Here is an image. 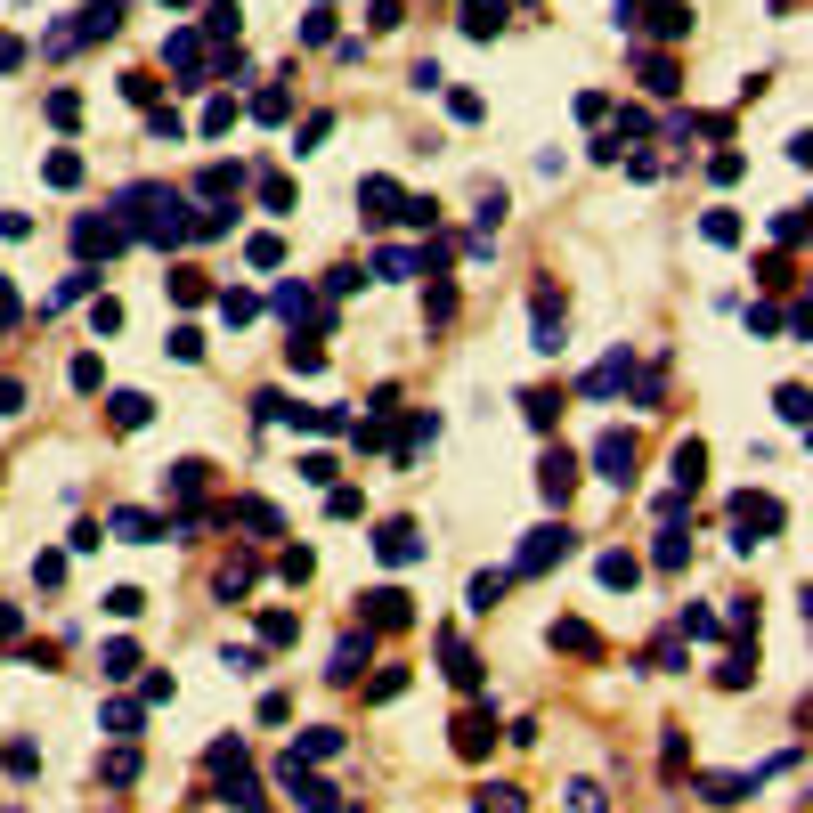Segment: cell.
<instances>
[{
	"label": "cell",
	"instance_id": "21",
	"mask_svg": "<svg viewBox=\"0 0 813 813\" xmlns=\"http://www.w3.org/2000/svg\"><path fill=\"white\" fill-rule=\"evenodd\" d=\"M700 472H708V448H700V440H683V448H675V488L692 496V488H700Z\"/></svg>",
	"mask_w": 813,
	"mask_h": 813
},
{
	"label": "cell",
	"instance_id": "41",
	"mask_svg": "<svg viewBox=\"0 0 813 813\" xmlns=\"http://www.w3.org/2000/svg\"><path fill=\"white\" fill-rule=\"evenodd\" d=\"M700 236H708V244H740V220H732V212H708Z\"/></svg>",
	"mask_w": 813,
	"mask_h": 813
},
{
	"label": "cell",
	"instance_id": "42",
	"mask_svg": "<svg viewBox=\"0 0 813 813\" xmlns=\"http://www.w3.org/2000/svg\"><path fill=\"white\" fill-rule=\"evenodd\" d=\"M521 407H529V423H537V431H553V415H561V399H553V391H529Z\"/></svg>",
	"mask_w": 813,
	"mask_h": 813
},
{
	"label": "cell",
	"instance_id": "30",
	"mask_svg": "<svg viewBox=\"0 0 813 813\" xmlns=\"http://www.w3.org/2000/svg\"><path fill=\"white\" fill-rule=\"evenodd\" d=\"M683 561H692V537L667 521V529H659V570H683Z\"/></svg>",
	"mask_w": 813,
	"mask_h": 813
},
{
	"label": "cell",
	"instance_id": "56",
	"mask_svg": "<svg viewBox=\"0 0 813 813\" xmlns=\"http://www.w3.org/2000/svg\"><path fill=\"white\" fill-rule=\"evenodd\" d=\"M25 407V383H9V374H0V415H17Z\"/></svg>",
	"mask_w": 813,
	"mask_h": 813
},
{
	"label": "cell",
	"instance_id": "8",
	"mask_svg": "<svg viewBox=\"0 0 813 813\" xmlns=\"http://www.w3.org/2000/svg\"><path fill=\"white\" fill-rule=\"evenodd\" d=\"M277 781H285V797H293V805H301V813H318V805H326V797H334V789H326V781H318V773H309V765H301V757H285V765H277Z\"/></svg>",
	"mask_w": 813,
	"mask_h": 813
},
{
	"label": "cell",
	"instance_id": "6",
	"mask_svg": "<svg viewBox=\"0 0 813 813\" xmlns=\"http://www.w3.org/2000/svg\"><path fill=\"white\" fill-rule=\"evenodd\" d=\"M594 472L618 480V488L635 480V440H627V431H602V440H594Z\"/></svg>",
	"mask_w": 813,
	"mask_h": 813
},
{
	"label": "cell",
	"instance_id": "29",
	"mask_svg": "<svg viewBox=\"0 0 813 813\" xmlns=\"http://www.w3.org/2000/svg\"><path fill=\"white\" fill-rule=\"evenodd\" d=\"M366 659H374V643H366V635H342V643H334V675H358Z\"/></svg>",
	"mask_w": 813,
	"mask_h": 813
},
{
	"label": "cell",
	"instance_id": "2",
	"mask_svg": "<svg viewBox=\"0 0 813 813\" xmlns=\"http://www.w3.org/2000/svg\"><path fill=\"white\" fill-rule=\"evenodd\" d=\"M114 25H122V0H82V9H74V25H49V33H41V57H74V49L106 41Z\"/></svg>",
	"mask_w": 813,
	"mask_h": 813
},
{
	"label": "cell",
	"instance_id": "51",
	"mask_svg": "<svg viewBox=\"0 0 813 813\" xmlns=\"http://www.w3.org/2000/svg\"><path fill=\"white\" fill-rule=\"evenodd\" d=\"M90 326L98 334H122V301H90Z\"/></svg>",
	"mask_w": 813,
	"mask_h": 813
},
{
	"label": "cell",
	"instance_id": "57",
	"mask_svg": "<svg viewBox=\"0 0 813 813\" xmlns=\"http://www.w3.org/2000/svg\"><path fill=\"white\" fill-rule=\"evenodd\" d=\"M318 813H366V805H358V797H326Z\"/></svg>",
	"mask_w": 813,
	"mask_h": 813
},
{
	"label": "cell",
	"instance_id": "44",
	"mask_svg": "<svg viewBox=\"0 0 813 813\" xmlns=\"http://www.w3.org/2000/svg\"><path fill=\"white\" fill-rule=\"evenodd\" d=\"M106 732H114V740H131V732H139V708H131V700H114V708H106Z\"/></svg>",
	"mask_w": 813,
	"mask_h": 813
},
{
	"label": "cell",
	"instance_id": "12",
	"mask_svg": "<svg viewBox=\"0 0 813 813\" xmlns=\"http://www.w3.org/2000/svg\"><path fill=\"white\" fill-rule=\"evenodd\" d=\"M537 488H545L553 505H561V496L578 488V456H570V448H545V464H537Z\"/></svg>",
	"mask_w": 813,
	"mask_h": 813
},
{
	"label": "cell",
	"instance_id": "17",
	"mask_svg": "<svg viewBox=\"0 0 813 813\" xmlns=\"http://www.w3.org/2000/svg\"><path fill=\"white\" fill-rule=\"evenodd\" d=\"M366 618H374V627H407L415 610H407V594H399V586H374V594H366Z\"/></svg>",
	"mask_w": 813,
	"mask_h": 813
},
{
	"label": "cell",
	"instance_id": "37",
	"mask_svg": "<svg viewBox=\"0 0 813 813\" xmlns=\"http://www.w3.org/2000/svg\"><path fill=\"white\" fill-rule=\"evenodd\" d=\"M293 635H301L293 610H269V618H261V643H293Z\"/></svg>",
	"mask_w": 813,
	"mask_h": 813
},
{
	"label": "cell",
	"instance_id": "48",
	"mask_svg": "<svg viewBox=\"0 0 813 813\" xmlns=\"http://www.w3.org/2000/svg\"><path fill=\"white\" fill-rule=\"evenodd\" d=\"M261 570H253V561H228V570H220V594H244V586H253Z\"/></svg>",
	"mask_w": 813,
	"mask_h": 813
},
{
	"label": "cell",
	"instance_id": "3",
	"mask_svg": "<svg viewBox=\"0 0 813 813\" xmlns=\"http://www.w3.org/2000/svg\"><path fill=\"white\" fill-rule=\"evenodd\" d=\"M732 529H740V545H765L781 529V505L773 496H732Z\"/></svg>",
	"mask_w": 813,
	"mask_h": 813
},
{
	"label": "cell",
	"instance_id": "47",
	"mask_svg": "<svg viewBox=\"0 0 813 813\" xmlns=\"http://www.w3.org/2000/svg\"><path fill=\"white\" fill-rule=\"evenodd\" d=\"M326 131H334V114H309V122H301V139H293V155H309V147H318Z\"/></svg>",
	"mask_w": 813,
	"mask_h": 813
},
{
	"label": "cell",
	"instance_id": "35",
	"mask_svg": "<svg viewBox=\"0 0 813 813\" xmlns=\"http://www.w3.org/2000/svg\"><path fill=\"white\" fill-rule=\"evenodd\" d=\"M285 114H293V90H261L253 98V122H285Z\"/></svg>",
	"mask_w": 813,
	"mask_h": 813
},
{
	"label": "cell",
	"instance_id": "39",
	"mask_svg": "<svg viewBox=\"0 0 813 813\" xmlns=\"http://www.w3.org/2000/svg\"><path fill=\"white\" fill-rule=\"evenodd\" d=\"M285 358H293V374H318V366H326V350H318V342H301V334L285 342Z\"/></svg>",
	"mask_w": 813,
	"mask_h": 813
},
{
	"label": "cell",
	"instance_id": "16",
	"mask_svg": "<svg viewBox=\"0 0 813 813\" xmlns=\"http://www.w3.org/2000/svg\"><path fill=\"white\" fill-rule=\"evenodd\" d=\"M277 318H293V334H301V326H318L326 309H318V293H309V285H277Z\"/></svg>",
	"mask_w": 813,
	"mask_h": 813
},
{
	"label": "cell",
	"instance_id": "40",
	"mask_svg": "<svg viewBox=\"0 0 813 813\" xmlns=\"http://www.w3.org/2000/svg\"><path fill=\"white\" fill-rule=\"evenodd\" d=\"M90 285H98V269H74V277H66V285H57V293H49V309H66V301H82V293H90Z\"/></svg>",
	"mask_w": 813,
	"mask_h": 813
},
{
	"label": "cell",
	"instance_id": "43",
	"mask_svg": "<svg viewBox=\"0 0 813 813\" xmlns=\"http://www.w3.org/2000/svg\"><path fill=\"white\" fill-rule=\"evenodd\" d=\"M244 261H253V269H277L285 244H277V236H253V244H244Z\"/></svg>",
	"mask_w": 813,
	"mask_h": 813
},
{
	"label": "cell",
	"instance_id": "38",
	"mask_svg": "<svg viewBox=\"0 0 813 813\" xmlns=\"http://www.w3.org/2000/svg\"><path fill=\"white\" fill-rule=\"evenodd\" d=\"M41 179H49V187H74V179H82V155H49Z\"/></svg>",
	"mask_w": 813,
	"mask_h": 813
},
{
	"label": "cell",
	"instance_id": "34",
	"mask_svg": "<svg viewBox=\"0 0 813 813\" xmlns=\"http://www.w3.org/2000/svg\"><path fill=\"white\" fill-rule=\"evenodd\" d=\"M98 667H106L114 683H122V675H139V643H106V659H98Z\"/></svg>",
	"mask_w": 813,
	"mask_h": 813
},
{
	"label": "cell",
	"instance_id": "14",
	"mask_svg": "<svg viewBox=\"0 0 813 813\" xmlns=\"http://www.w3.org/2000/svg\"><path fill=\"white\" fill-rule=\"evenodd\" d=\"M627 374H635V358H627V350H610V358L586 374V399H618V391H627Z\"/></svg>",
	"mask_w": 813,
	"mask_h": 813
},
{
	"label": "cell",
	"instance_id": "49",
	"mask_svg": "<svg viewBox=\"0 0 813 813\" xmlns=\"http://www.w3.org/2000/svg\"><path fill=\"white\" fill-rule=\"evenodd\" d=\"M553 643H561V651H594V635L578 627V618H561V627H553Z\"/></svg>",
	"mask_w": 813,
	"mask_h": 813
},
{
	"label": "cell",
	"instance_id": "4",
	"mask_svg": "<svg viewBox=\"0 0 813 813\" xmlns=\"http://www.w3.org/2000/svg\"><path fill=\"white\" fill-rule=\"evenodd\" d=\"M163 66H171L187 90H196V82H204V66H212V57H204V33H187V25H179V33L163 41Z\"/></svg>",
	"mask_w": 813,
	"mask_h": 813
},
{
	"label": "cell",
	"instance_id": "31",
	"mask_svg": "<svg viewBox=\"0 0 813 813\" xmlns=\"http://www.w3.org/2000/svg\"><path fill=\"white\" fill-rule=\"evenodd\" d=\"M147 415H155V407H147L139 391H114V431H139Z\"/></svg>",
	"mask_w": 813,
	"mask_h": 813
},
{
	"label": "cell",
	"instance_id": "28",
	"mask_svg": "<svg viewBox=\"0 0 813 813\" xmlns=\"http://www.w3.org/2000/svg\"><path fill=\"white\" fill-rule=\"evenodd\" d=\"M98 773H106L114 789H131V781H139V748H106V765H98Z\"/></svg>",
	"mask_w": 813,
	"mask_h": 813
},
{
	"label": "cell",
	"instance_id": "10",
	"mask_svg": "<svg viewBox=\"0 0 813 813\" xmlns=\"http://www.w3.org/2000/svg\"><path fill=\"white\" fill-rule=\"evenodd\" d=\"M374 553H383L391 570H399V561H423V537H415V521H383V529H374Z\"/></svg>",
	"mask_w": 813,
	"mask_h": 813
},
{
	"label": "cell",
	"instance_id": "15",
	"mask_svg": "<svg viewBox=\"0 0 813 813\" xmlns=\"http://www.w3.org/2000/svg\"><path fill=\"white\" fill-rule=\"evenodd\" d=\"M488 740H496V716H488V708L456 716V757H488Z\"/></svg>",
	"mask_w": 813,
	"mask_h": 813
},
{
	"label": "cell",
	"instance_id": "52",
	"mask_svg": "<svg viewBox=\"0 0 813 813\" xmlns=\"http://www.w3.org/2000/svg\"><path fill=\"white\" fill-rule=\"evenodd\" d=\"M236 521H244V529H261V537H277V513H269V505H236Z\"/></svg>",
	"mask_w": 813,
	"mask_h": 813
},
{
	"label": "cell",
	"instance_id": "54",
	"mask_svg": "<svg viewBox=\"0 0 813 813\" xmlns=\"http://www.w3.org/2000/svg\"><path fill=\"white\" fill-rule=\"evenodd\" d=\"M17 66H25V41H17V33H0V74H17Z\"/></svg>",
	"mask_w": 813,
	"mask_h": 813
},
{
	"label": "cell",
	"instance_id": "32",
	"mask_svg": "<svg viewBox=\"0 0 813 813\" xmlns=\"http://www.w3.org/2000/svg\"><path fill=\"white\" fill-rule=\"evenodd\" d=\"M334 748H342V732H334V724H309V732H301V748H293V757H334Z\"/></svg>",
	"mask_w": 813,
	"mask_h": 813
},
{
	"label": "cell",
	"instance_id": "11",
	"mask_svg": "<svg viewBox=\"0 0 813 813\" xmlns=\"http://www.w3.org/2000/svg\"><path fill=\"white\" fill-rule=\"evenodd\" d=\"M358 204H366V220H374V228H391V220L407 212V196H399L391 179H358Z\"/></svg>",
	"mask_w": 813,
	"mask_h": 813
},
{
	"label": "cell",
	"instance_id": "26",
	"mask_svg": "<svg viewBox=\"0 0 813 813\" xmlns=\"http://www.w3.org/2000/svg\"><path fill=\"white\" fill-rule=\"evenodd\" d=\"M594 570H602V586H635V578H643V561H635V553H602Z\"/></svg>",
	"mask_w": 813,
	"mask_h": 813
},
{
	"label": "cell",
	"instance_id": "5",
	"mask_svg": "<svg viewBox=\"0 0 813 813\" xmlns=\"http://www.w3.org/2000/svg\"><path fill=\"white\" fill-rule=\"evenodd\" d=\"M74 253H82V269H90L98 253H122V228H114V212H106V220H98V212H82V220H74Z\"/></svg>",
	"mask_w": 813,
	"mask_h": 813
},
{
	"label": "cell",
	"instance_id": "22",
	"mask_svg": "<svg viewBox=\"0 0 813 813\" xmlns=\"http://www.w3.org/2000/svg\"><path fill=\"white\" fill-rule=\"evenodd\" d=\"M635 66H643V90L651 98H675L683 82H675V57H635Z\"/></svg>",
	"mask_w": 813,
	"mask_h": 813
},
{
	"label": "cell",
	"instance_id": "45",
	"mask_svg": "<svg viewBox=\"0 0 813 813\" xmlns=\"http://www.w3.org/2000/svg\"><path fill=\"white\" fill-rule=\"evenodd\" d=\"M374 269H383V277H415V253H399V244H383V253H374Z\"/></svg>",
	"mask_w": 813,
	"mask_h": 813
},
{
	"label": "cell",
	"instance_id": "27",
	"mask_svg": "<svg viewBox=\"0 0 813 813\" xmlns=\"http://www.w3.org/2000/svg\"><path fill=\"white\" fill-rule=\"evenodd\" d=\"M220 318H228V326H253V318H261V301L244 293V285H228V293H220Z\"/></svg>",
	"mask_w": 813,
	"mask_h": 813
},
{
	"label": "cell",
	"instance_id": "7",
	"mask_svg": "<svg viewBox=\"0 0 813 813\" xmlns=\"http://www.w3.org/2000/svg\"><path fill=\"white\" fill-rule=\"evenodd\" d=\"M529 350H545V358H561V350H570V318H561V301H553V285L537 293V342Z\"/></svg>",
	"mask_w": 813,
	"mask_h": 813
},
{
	"label": "cell",
	"instance_id": "19",
	"mask_svg": "<svg viewBox=\"0 0 813 813\" xmlns=\"http://www.w3.org/2000/svg\"><path fill=\"white\" fill-rule=\"evenodd\" d=\"M496 25H505V0H464V33L472 41H488Z\"/></svg>",
	"mask_w": 813,
	"mask_h": 813
},
{
	"label": "cell",
	"instance_id": "50",
	"mask_svg": "<svg viewBox=\"0 0 813 813\" xmlns=\"http://www.w3.org/2000/svg\"><path fill=\"white\" fill-rule=\"evenodd\" d=\"M171 358L196 366V358H204V334H196V326H179V334H171Z\"/></svg>",
	"mask_w": 813,
	"mask_h": 813
},
{
	"label": "cell",
	"instance_id": "55",
	"mask_svg": "<svg viewBox=\"0 0 813 813\" xmlns=\"http://www.w3.org/2000/svg\"><path fill=\"white\" fill-rule=\"evenodd\" d=\"M570 813H602V789H594V781H578V789H570Z\"/></svg>",
	"mask_w": 813,
	"mask_h": 813
},
{
	"label": "cell",
	"instance_id": "23",
	"mask_svg": "<svg viewBox=\"0 0 813 813\" xmlns=\"http://www.w3.org/2000/svg\"><path fill=\"white\" fill-rule=\"evenodd\" d=\"M236 187H244V171H236V163H212V171L196 179V196H212V204H228V196H236Z\"/></svg>",
	"mask_w": 813,
	"mask_h": 813
},
{
	"label": "cell",
	"instance_id": "36",
	"mask_svg": "<svg viewBox=\"0 0 813 813\" xmlns=\"http://www.w3.org/2000/svg\"><path fill=\"white\" fill-rule=\"evenodd\" d=\"M147 131H155V139H171V147H179V139H187V122H179V114H171V106H147Z\"/></svg>",
	"mask_w": 813,
	"mask_h": 813
},
{
	"label": "cell",
	"instance_id": "33",
	"mask_svg": "<svg viewBox=\"0 0 813 813\" xmlns=\"http://www.w3.org/2000/svg\"><path fill=\"white\" fill-rule=\"evenodd\" d=\"M505 586H513L505 570H488V578H472V610H496V602H505Z\"/></svg>",
	"mask_w": 813,
	"mask_h": 813
},
{
	"label": "cell",
	"instance_id": "24",
	"mask_svg": "<svg viewBox=\"0 0 813 813\" xmlns=\"http://www.w3.org/2000/svg\"><path fill=\"white\" fill-rule=\"evenodd\" d=\"M716 683H724V692H740V683H757V651L740 643V651H732V659L716 667Z\"/></svg>",
	"mask_w": 813,
	"mask_h": 813
},
{
	"label": "cell",
	"instance_id": "13",
	"mask_svg": "<svg viewBox=\"0 0 813 813\" xmlns=\"http://www.w3.org/2000/svg\"><path fill=\"white\" fill-rule=\"evenodd\" d=\"M106 537L147 545V537H163V521H155V513H139V505H114V513H106Z\"/></svg>",
	"mask_w": 813,
	"mask_h": 813
},
{
	"label": "cell",
	"instance_id": "53",
	"mask_svg": "<svg viewBox=\"0 0 813 813\" xmlns=\"http://www.w3.org/2000/svg\"><path fill=\"white\" fill-rule=\"evenodd\" d=\"M773 236H781V244H805V212H797V204H789V212H781V220H773Z\"/></svg>",
	"mask_w": 813,
	"mask_h": 813
},
{
	"label": "cell",
	"instance_id": "1",
	"mask_svg": "<svg viewBox=\"0 0 813 813\" xmlns=\"http://www.w3.org/2000/svg\"><path fill=\"white\" fill-rule=\"evenodd\" d=\"M114 228L122 236H139V244H187V196L179 187H122L114 196Z\"/></svg>",
	"mask_w": 813,
	"mask_h": 813
},
{
	"label": "cell",
	"instance_id": "18",
	"mask_svg": "<svg viewBox=\"0 0 813 813\" xmlns=\"http://www.w3.org/2000/svg\"><path fill=\"white\" fill-rule=\"evenodd\" d=\"M204 472H212V464H196V456L171 464V472H163V496H179V505H187V496H204Z\"/></svg>",
	"mask_w": 813,
	"mask_h": 813
},
{
	"label": "cell",
	"instance_id": "46",
	"mask_svg": "<svg viewBox=\"0 0 813 813\" xmlns=\"http://www.w3.org/2000/svg\"><path fill=\"white\" fill-rule=\"evenodd\" d=\"M106 610H114V618H139V610H147V594H139V586H114V594H106Z\"/></svg>",
	"mask_w": 813,
	"mask_h": 813
},
{
	"label": "cell",
	"instance_id": "20",
	"mask_svg": "<svg viewBox=\"0 0 813 813\" xmlns=\"http://www.w3.org/2000/svg\"><path fill=\"white\" fill-rule=\"evenodd\" d=\"M651 33L683 41V33H692V9H683V0H651Z\"/></svg>",
	"mask_w": 813,
	"mask_h": 813
},
{
	"label": "cell",
	"instance_id": "9",
	"mask_svg": "<svg viewBox=\"0 0 813 813\" xmlns=\"http://www.w3.org/2000/svg\"><path fill=\"white\" fill-rule=\"evenodd\" d=\"M570 553V529H529V545H521V578H537V570H553V561Z\"/></svg>",
	"mask_w": 813,
	"mask_h": 813
},
{
	"label": "cell",
	"instance_id": "25",
	"mask_svg": "<svg viewBox=\"0 0 813 813\" xmlns=\"http://www.w3.org/2000/svg\"><path fill=\"white\" fill-rule=\"evenodd\" d=\"M204 41H236V0H212V9H204Z\"/></svg>",
	"mask_w": 813,
	"mask_h": 813
}]
</instances>
